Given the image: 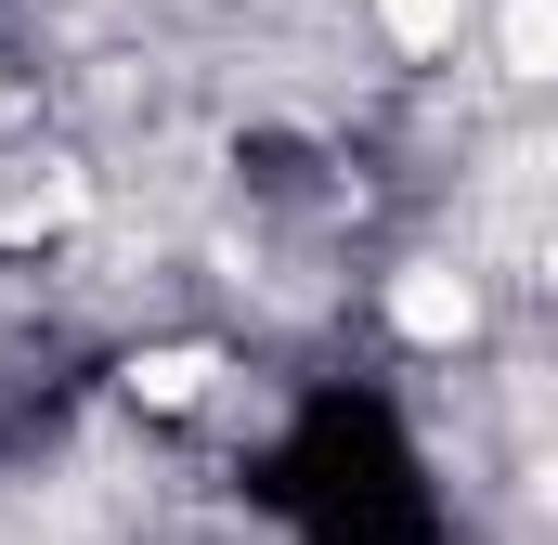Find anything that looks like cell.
I'll return each instance as SVG.
<instances>
[{
    "mask_svg": "<svg viewBox=\"0 0 558 545\" xmlns=\"http://www.w3.org/2000/svg\"><path fill=\"white\" fill-rule=\"evenodd\" d=\"M390 325L416 338V351H454L468 325H481V286L454 261H403V286H390Z\"/></svg>",
    "mask_w": 558,
    "mask_h": 545,
    "instance_id": "obj_1",
    "label": "cell"
},
{
    "mask_svg": "<svg viewBox=\"0 0 558 545\" xmlns=\"http://www.w3.org/2000/svg\"><path fill=\"white\" fill-rule=\"evenodd\" d=\"M494 39H507V78H558V0H507Z\"/></svg>",
    "mask_w": 558,
    "mask_h": 545,
    "instance_id": "obj_2",
    "label": "cell"
},
{
    "mask_svg": "<svg viewBox=\"0 0 558 545\" xmlns=\"http://www.w3.org/2000/svg\"><path fill=\"white\" fill-rule=\"evenodd\" d=\"M208 377H221L208 351H143V364H131V390H143V403H195Z\"/></svg>",
    "mask_w": 558,
    "mask_h": 545,
    "instance_id": "obj_3",
    "label": "cell"
},
{
    "mask_svg": "<svg viewBox=\"0 0 558 545\" xmlns=\"http://www.w3.org/2000/svg\"><path fill=\"white\" fill-rule=\"evenodd\" d=\"M454 13H468V0H377V26H390L403 52H454Z\"/></svg>",
    "mask_w": 558,
    "mask_h": 545,
    "instance_id": "obj_4",
    "label": "cell"
}]
</instances>
